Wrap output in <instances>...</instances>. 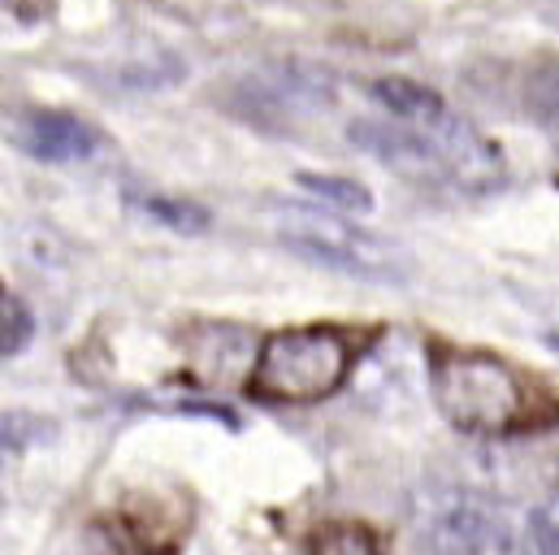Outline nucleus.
<instances>
[{"label":"nucleus","mask_w":559,"mask_h":555,"mask_svg":"<svg viewBox=\"0 0 559 555\" xmlns=\"http://www.w3.org/2000/svg\"><path fill=\"white\" fill-rule=\"evenodd\" d=\"M347 139L400 174L404 182L455 191V196H490L508 182V161L495 139H486L468 118L442 114L438 122L404 127L395 118H360L347 127Z\"/></svg>","instance_id":"obj_1"},{"label":"nucleus","mask_w":559,"mask_h":555,"mask_svg":"<svg viewBox=\"0 0 559 555\" xmlns=\"http://www.w3.org/2000/svg\"><path fill=\"white\" fill-rule=\"evenodd\" d=\"M429 395L438 413L460 434L473 438H508L534 425L530 382L495 352L477 347H429Z\"/></svg>","instance_id":"obj_2"},{"label":"nucleus","mask_w":559,"mask_h":555,"mask_svg":"<svg viewBox=\"0 0 559 555\" xmlns=\"http://www.w3.org/2000/svg\"><path fill=\"white\" fill-rule=\"evenodd\" d=\"M356 347L347 330L338 326H295L278 330L261 343L252 374H248V400L270 409H304L338 395L352 378Z\"/></svg>","instance_id":"obj_3"},{"label":"nucleus","mask_w":559,"mask_h":555,"mask_svg":"<svg viewBox=\"0 0 559 555\" xmlns=\"http://www.w3.org/2000/svg\"><path fill=\"white\" fill-rule=\"evenodd\" d=\"M425 555H530L525 517L473 486H425L408 504Z\"/></svg>","instance_id":"obj_4"},{"label":"nucleus","mask_w":559,"mask_h":555,"mask_svg":"<svg viewBox=\"0 0 559 555\" xmlns=\"http://www.w3.org/2000/svg\"><path fill=\"white\" fill-rule=\"evenodd\" d=\"M278 239L304 261L334 270L365 282H408L413 261L400 244L356 226L352 217L334 209H312V204H282L278 209Z\"/></svg>","instance_id":"obj_5"},{"label":"nucleus","mask_w":559,"mask_h":555,"mask_svg":"<svg viewBox=\"0 0 559 555\" xmlns=\"http://www.w3.org/2000/svg\"><path fill=\"white\" fill-rule=\"evenodd\" d=\"M239 101H243V114L252 122L286 127L299 114L325 109L334 101V79L321 66L282 61V66H265V70L248 74L243 87H239Z\"/></svg>","instance_id":"obj_6"},{"label":"nucleus","mask_w":559,"mask_h":555,"mask_svg":"<svg viewBox=\"0 0 559 555\" xmlns=\"http://www.w3.org/2000/svg\"><path fill=\"white\" fill-rule=\"evenodd\" d=\"M4 135L44 165H83L105 147V135L87 118L66 109H22L4 122Z\"/></svg>","instance_id":"obj_7"},{"label":"nucleus","mask_w":559,"mask_h":555,"mask_svg":"<svg viewBox=\"0 0 559 555\" xmlns=\"http://www.w3.org/2000/svg\"><path fill=\"white\" fill-rule=\"evenodd\" d=\"M369 96L386 109V118H395L404 127H425V122H438L442 114H451L433 87H420L413 79H378L369 87Z\"/></svg>","instance_id":"obj_8"},{"label":"nucleus","mask_w":559,"mask_h":555,"mask_svg":"<svg viewBox=\"0 0 559 555\" xmlns=\"http://www.w3.org/2000/svg\"><path fill=\"white\" fill-rule=\"evenodd\" d=\"M299 187L308 196H317L325 209L352 217V213H369L373 209V191L356 178H343V174H299Z\"/></svg>","instance_id":"obj_9"},{"label":"nucleus","mask_w":559,"mask_h":555,"mask_svg":"<svg viewBox=\"0 0 559 555\" xmlns=\"http://www.w3.org/2000/svg\"><path fill=\"white\" fill-rule=\"evenodd\" d=\"M521 105L547 135H559V61H543L525 74Z\"/></svg>","instance_id":"obj_10"},{"label":"nucleus","mask_w":559,"mask_h":555,"mask_svg":"<svg viewBox=\"0 0 559 555\" xmlns=\"http://www.w3.org/2000/svg\"><path fill=\"white\" fill-rule=\"evenodd\" d=\"M308 555H382V547H378L373 530H365L356 521H330L312 534Z\"/></svg>","instance_id":"obj_11"},{"label":"nucleus","mask_w":559,"mask_h":555,"mask_svg":"<svg viewBox=\"0 0 559 555\" xmlns=\"http://www.w3.org/2000/svg\"><path fill=\"white\" fill-rule=\"evenodd\" d=\"M140 209L152 222H160V226H169V231H178V235H200V231H209V213H204L200 204H191V200L143 196Z\"/></svg>","instance_id":"obj_12"},{"label":"nucleus","mask_w":559,"mask_h":555,"mask_svg":"<svg viewBox=\"0 0 559 555\" xmlns=\"http://www.w3.org/2000/svg\"><path fill=\"white\" fill-rule=\"evenodd\" d=\"M35 334V317L31 308L0 282V356H17Z\"/></svg>","instance_id":"obj_13"},{"label":"nucleus","mask_w":559,"mask_h":555,"mask_svg":"<svg viewBox=\"0 0 559 555\" xmlns=\"http://www.w3.org/2000/svg\"><path fill=\"white\" fill-rule=\"evenodd\" d=\"M48 434H52V425H48V421H39V416L0 413V473H4V464H9L17 451H26V447L44 442Z\"/></svg>","instance_id":"obj_14"},{"label":"nucleus","mask_w":559,"mask_h":555,"mask_svg":"<svg viewBox=\"0 0 559 555\" xmlns=\"http://www.w3.org/2000/svg\"><path fill=\"white\" fill-rule=\"evenodd\" d=\"M525 543L530 555H559V495L525 517Z\"/></svg>","instance_id":"obj_15"},{"label":"nucleus","mask_w":559,"mask_h":555,"mask_svg":"<svg viewBox=\"0 0 559 555\" xmlns=\"http://www.w3.org/2000/svg\"><path fill=\"white\" fill-rule=\"evenodd\" d=\"M547 17H551V22L559 26V0H551V4H547Z\"/></svg>","instance_id":"obj_16"},{"label":"nucleus","mask_w":559,"mask_h":555,"mask_svg":"<svg viewBox=\"0 0 559 555\" xmlns=\"http://www.w3.org/2000/svg\"><path fill=\"white\" fill-rule=\"evenodd\" d=\"M547 343H551V347L559 352V330H551V339H547Z\"/></svg>","instance_id":"obj_17"}]
</instances>
